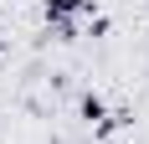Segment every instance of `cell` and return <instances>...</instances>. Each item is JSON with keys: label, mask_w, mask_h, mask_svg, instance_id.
Listing matches in <instances>:
<instances>
[{"label": "cell", "mask_w": 149, "mask_h": 144, "mask_svg": "<svg viewBox=\"0 0 149 144\" xmlns=\"http://www.w3.org/2000/svg\"><path fill=\"white\" fill-rule=\"evenodd\" d=\"M77 10H93V0H46V21H57L62 41H72V21L67 15H77Z\"/></svg>", "instance_id": "6da1fadb"}, {"label": "cell", "mask_w": 149, "mask_h": 144, "mask_svg": "<svg viewBox=\"0 0 149 144\" xmlns=\"http://www.w3.org/2000/svg\"><path fill=\"white\" fill-rule=\"evenodd\" d=\"M82 118L103 129V98H98V93H88V98H82Z\"/></svg>", "instance_id": "7a4b0ae2"}]
</instances>
